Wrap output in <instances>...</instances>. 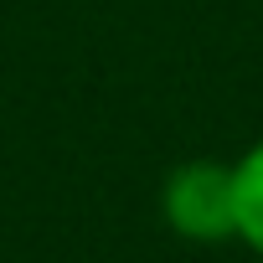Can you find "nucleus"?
<instances>
[{
	"label": "nucleus",
	"mask_w": 263,
	"mask_h": 263,
	"mask_svg": "<svg viewBox=\"0 0 263 263\" xmlns=\"http://www.w3.org/2000/svg\"><path fill=\"white\" fill-rule=\"evenodd\" d=\"M232 181H237V242L263 258V135L232 160Z\"/></svg>",
	"instance_id": "nucleus-2"
},
{
	"label": "nucleus",
	"mask_w": 263,
	"mask_h": 263,
	"mask_svg": "<svg viewBox=\"0 0 263 263\" xmlns=\"http://www.w3.org/2000/svg\"><path fill=\"white\" fill-rule=\"evenodd\" d=\"M160 222L196 248L237 242V181L232 160H181L160 181Z\"/></svg>",
	"instance_id": "nucleus-1"
}]
</instances>
